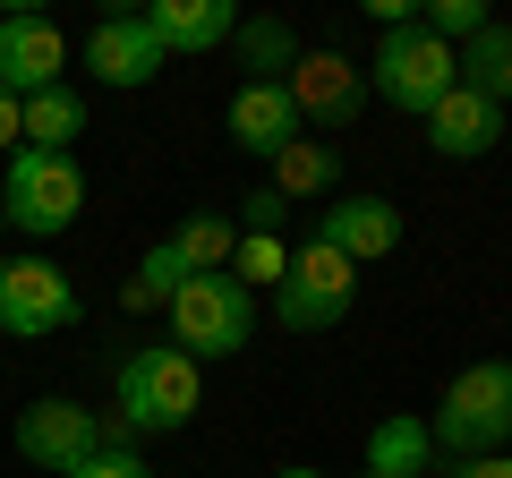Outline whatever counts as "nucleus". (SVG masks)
I'll list each match as a JSON object with an SVG mask.
<instances>
[{"mask_svg":"<svg viewBox=\"0 0 512 478\" xmlns=\"http://www.w3.org/2000/svg\"><path fill=\"white\" fill-rule=\"evenodd\" d=\"M197 402H205V376L171 342H146V350H128L120 368H111V419L128 436H180L197 419Z\"/></svg>","mask_w":512,"mask_h":478,"instance_id":"1","label":"nucleus"},{"mask_svg":"<svg viewBox=\"0 0 512 478\" xmlns=\"http://www.w3.org/2000/svg\"><path fill=\"white\" fill-rule=\"evenodd\" d=\"M427 436H436V461L512 453V359H470V368L444 385Z\"/></svg>","mask_w":512,"mask_h":478,"instance_id":"2","label":"nucleus"},{"mask_svg":"<svg viewBox=\"0 0 512 478\" xmlns=\"http://www.w3.org/2000/svg\"><path fill=\"white\" fill-rule=\"evenodd\" d=\"M0 214H9V231H26V239H60L77 214H86V171H77V154L18 146L9 171H0Z\"/></svg>","mask_w":512,"mask_h":478,"instance_id":"3","label":"nucleus"},{"mask_svg":"<svg viewBox=\"0 0 512 478\" xmlns=\"http://www.w3.org/2000/svg\"><path fill=\"white\" fill-rule=\"evenodd\" d=\"M453 86H461V60L444 52L419 18L393 26V35H376V60H367V94H376V103H393V111H410V120H427V111H436Z\"/></svg>","mask_w":512,"mask_h":478,"instance_id":"4","label":"nucleus"},{"mask_svg":"<svg viewBox=\"0 0 512 478\" xmlns=\"http://www.w3.org/2000/svg\"><path fill=\"white\" fill-rule=\"evenodd\" d=\"M163 316H171V350H188L197 368L205 359H239L248 333H256V299L239 291L231 274H188Z\"/></svg>","mask_w":512,"mask_h":478,"instance_id":"5","label":"nucleus"},{"mask_svg":"<svg viewBox=\"0 0 512 478\" xmlns=\"http://www.w3.org/2000/svg\"><path fill=\"white\" fill-rule=\"evenodd\" d=\"M350 308H359V265L333 257L325 239L291 248V274H282V291H274V325L282 333H333Z\"/></svg>","mask_w":512,"mask_h":478,"instance_id":"6","label":"nucleus"},{"mask_svg":"<svg viewBox=\"0 0 512 478\" xmlns=\"http://www.w3.org/2000/svg\"><path fill=\"white\" fill-rule=\"evenodd\" d=\"M69 325H77V282L52 257H0V333L9 342H43Z\"/></svg>","mask_w":512,"mask_h":478,"instance_id":"7","label":"nucleus"},{"mask_svg":"<svg viewBox=\"0 0 512 478\" xmlns=\"http://www.w3.org/2000/svg\"><path fill=\"white\" fill-rule=\"evenodd\" d=\"M94 453H103V419H94L86 402L43 393V402L18 410V461H35V470H52V478H77Z\"/></svg>","mask_w":512,"mask_h":478,"instance_id":"8","label":"nucleus"},{"mask_svg":"<svg viewBox=\"0 0 512 478\" xmlns=\"http://www.w3.org/2000/svg\"><path fill=\"white\" fill-rule=\"evenodd\" d=\"M282 86H291L299 129H325V146L342 129H359V111H367V69L350 52H299V69L282 77Z\"/></svg>","mask_w":512,"mask_h":478,"instance_id":"9","label":"nucleus"},{"mask_svg":"<svg viewBox=\"0 0 512 478\" xmlns=\"http://www.w3.org/2000/svg\"><path fill=\"white\" fill-rule=\"evenodd\" d=\"M69 43H60L52 18H35V9H9L0 18V94H43V86H69Z\"/></svg>","mask_w":512,"mask_h":478,"instance_id":"10","label":"nucleus"},{"mask_svg":"<svg viewBox=\"0 0 512 478\" xmlns=\"http://www.w3.org/2000/svg\"><path fill=\"white\" fill-rule=\"evenodd\" d=\"M86 77H94V86H120V94H137V86H154V77H163V43L146 35V18H137V9L94 18V35H86Z\"/></svg>","mask_w":512,"mask_h":478,"instance_id":"11","label":"nucleus"},{"mask_svg":"<svg viewBox=\"0 0 512 478\" xmlns=\"http://www.w3.org/2000/svg\"><path fill=\"white\" fill-rule=\"evenodd\" d=\"M316 239H325L333 257H350V265H376V257H393L402 248V205L393 197H333L325 214H316Z\"/></svg>","mask_w":512,"mask_h":478,"instance_id":"12","label":"nucleus"},{"mask_svg":"<svg viewBox=\"0 0 512 478\" xmlns=\"http://www.w3.org/2000/svg\"><path fill=\"white\" fill-rule=\"evenodd\" d=\"M137 18H146L154 43H163V60L222 52V43L239 35V9H231V0H154V9H137Z\"/></svg>","mask_w":512,"mask_h":478,"instance_id":"13","label":"nucleus"},{"mask_svg":"<svg viewBox=\"0 0 512 478\" xmlns=\"http://www.w3.org/2000/svg\"><path fill=\"white\" fill-rule=\"evenodd\" d=\"M231 146L274 163V154L299 146V111H291V86H239L231 94Z\"/></svg>","mask_w":512,"mask_h":478,"instance_id":"14","label":"nucleus"},{"mask_svg":"<svg viewBox=\"0 0 512 478\" xmlns=\"http://www.w3.org/2000/svg\"><path fill=\"white\" fill-rule=\"evenodd\" d=\"M495 137H504V111H495L487 94H470V86H453L427 111V146H436L444 163H478V154H495Z\"/></svg>","mask_w":512,"mask_h":478,"instance_id":"15","label":"nucleus"},{"mask_svg":"<svg viewBox=\"0 0 512 478\" xmlns=\"http://www.w3.org/2000/svg\"><path fill=\"white\" fill-rule=\"evenodd\" d=\"M77 137H86V94H77V86H43V94H26V103H18V146L69 154Z\"/></svg>","mask_w":512,"mask_h":478,"instance_id":"16","label":"nucleus"},{"mask_svg":"<svg viewBox=\"0 0 512 478\" xmlns=\"http://www.w3.org/2000/svg\"><path fill=\"white\" fill-rule=\"evenodd\" d=\"M367 470H376V478H427V470H436V436H427V419H410V410L376 419V427H367Z\"/></svg>","mask_w":512,"mask_h":478,"instance_id":"17","label":"nucleus"},{"mask_svg":"<svg viewBox=\"0 0 512 478\" xmlns=\"http://www.w3.org/2000/svg\"><path fill=\"white\" fill-rule=\"evenodd\" d=\"M231 52H239V69H248V86H282V77L299 69V52H308V43L291 35V18H239Z\"/></svg>","mask_w":512,"mask_h":478,"instance_id":"18","label":"nucleus"},{"mask_svg":"<svg viewBox=\"0 0 512 478\" xmlns=\"http://www.w3.org/2000/svg\"><path fill=\"white\" fill-rule=\"evenodd\" d=\"M453 60H461V86H470V94H487L495 111H512V26L504 18H487Z\"/></svg>","mask_w":512,"mask_h":478,"instance_id":"19","label":"nucleus"},{"mask_svg":"<svg viewBox=\"0 0 512 478\" xmlns=\"http://www.w3.org/2000/svg\"><path fill=\"white\" fill-rule=\"evenodd\" d=\"M265 188H282V197H342V146H325V137H299L291 154H274V180Z\"/></svg>","mask_w":512,"mask_h":478,"instance_id":"20","label":"nucleus"},{"mask_svg":"<svg viewBox=\"0 0 512 478\" xmlns=\"http://www.w3.org/2000/svg\"><path fill=\"white\" fill-rule=\"evenodd\" d=\"M180 282H188L180 248H171V239H154V248H146V265H137V274L120 282V308H128V316H146V308H171V299H180Z\"/></svg>","mask_w":512,"mask_h":478,"instance_id":"21","label":"nucleus"},{"mask_svg":"<svg viewBox=\"0 0 512 478\" xmlns=\"http://www.w3.org/2000/svg\"><path fill=\"white\" fill-rule=\"evenodd\" d=\"M171 248H180L188 274H222L231 248H239V222H231V214H188L180 231H171Z\"/></svg>","mask_w":512,"mask_h":478,"instance_id":"22","label":"nucleus"},{"mask_svg":"<svg viewBox=\"0 0 512 478\" xmlns=\"http://www.w3.org/2000/svg\"><path fill=\"white\" fill-rule=\"evenodd\" d=\"M222 274L239 282V291H282V274H291V248H282V239H248L239 231V248H231V265H222Z\"/></svg>","mask_w":512,"mask_h":478,"instance_id":"23","label":"nucleus"},{"mask_svg":"<svg viewBox=\"0 0 512 478\" xmlns=\"http://www.w3.org/2000/svg\"><path fill=\"white\" fill-rule=\"evenodd\" d=\"M419 26L444 43V52H461V43H470L478 26H487V9H478V0H427V9H419Z\"/></svg>","mask_w":512,"mask_h":478,"instance_id":"24","label":"nucleus"},{"mask_svg":"<svg viewBox=\"0 0 512 478\" xmlns=\"http://www.w3.org/2000/svg\"><path fill=\"white\" fill-rule=\"evenodd\" d=\"M282 214H291V197H282V188H248L231 222H239L248 239H282Z\"/></svg>","mask_w":512,"mask_h":478,"instance_id":"25","label":"nucleus"},{"mask_svg":"<svg viewBox=\"0 0 512 478\" xmlns=\"http://www.w3.org/2000/svg\"><path fill=\"white\" fill-rule=\"evenodd\" d=\"M77 478H154V470H146L137 453H94V461H86Z\"/></svg>","mask_w":512,"mask_h":478,"instance_id":"26","label":"nucleus"},{"mask_svg":"<svg viewBox=\"0 0 512 478\" xmlns=\"http://www.w3.org/2000/svg\"><path fill=\"white\" fill-rule=\"evenodd\" d=\"M444 478H512V453H478V461H444Z\"/></svg>","mask_w":512,"mask_h":478,"instance_id":"27","label":"nucleus"},{"mask_svg":"<svg viewBox=\"0 0 512 478\" xmlns=\"http://www.w3.org/2000/svg\"><path fill=\"white\" fill-rule=\"evenodd\" d=\"M0 154H18V94H0Z\"/></svg>","mask_w":512,"mask_h":478,"instance_id":"28","label":"nucleus"},{"mask_svg":"<svg viewBox=\"0 0 512 478\" xmlns=\"http://www.w3.org/2000/svg\"><path fill=\"white\" fill-rule=\"evenodd\" d=\"M282 478H325V470H282Z\"/></svg>","mask_w":512,"mask_h":478,"instance_id":"29","label":"nucleus"},{"mask_svg":"<svg viewBox=\"0 0 512 478\" xmlns=\"http://www.w3.org/2000/svg\"><path fill=\"white\" fill-rule=\"evenodd\" d=\"M0 231H9V214H0Z\"/></svg>","mask_w":512,"mask_h":478,"instance_id":"30","label":"nucleus"},{"mask_svg":"<svg viewBox=\"0 0 512 478\" xmlns=\"http://www.w3.org/2000/svg\"><path fill=\"white\" fill-rule=\"evenodd\" d=\"M359 478H376V470H359Z\"/></svg>","mask_w":512,"mask_h":478,"instance_id":"31","label":"nucleus"}]
</instances>
